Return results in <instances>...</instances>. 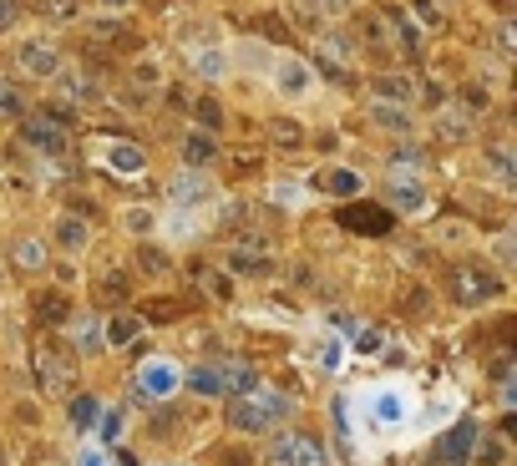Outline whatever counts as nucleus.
Here are the masks:
<instances>
[{"label": "nucleus", "instance_id": "1", "mask_svg": "<svg viewBox=\"0 0 517 466\" xmlns=\"http://www.w3.org/2000/svg\"><path fill=\"white\" fill-rule=\"evenodd\" d=\"M289 416H294V401L279 396V391H244V396H234V406H229V426L244 431V436L274 431V426L289 421Z\"/></svg>", "mask_w": 517, "mask_h": 466}, {"label": "nucleus", "instance_id": "2", "mask_svg": "<svg viewBox=\"0 0 517 466\" xmlns=\"http://www.w3.org/2000/svg\"><path fill=\"white\" fill-rule=\"evenodd\" d=\"M31 370H36V385L46 396H71L77 391V360H71V350H61V345H36Z\"/></svg>", "mask_w": 517, "mask_h": 466}, {"label": "nucleus", "instance_id": "3", "mask_svg": "<svg viewBox=\"0 0 517 466\" xmlns=\"http://www.w3.org/2000/svg\"><path fill=\"white\" fill-rule=\"evenodd\" d=\"M452 294H457V304H487V299H497L502 294V279L492 274V269H482V264H457L452 274Z\"/></svg>", "mask_w": 517, "mask_h": 466}, {"label": "nucleus", "instance_id": "4", "mask_svg": "<svg viewBox=\"0 0 517 466\" xmlns=\"http://www.w3.org/2000/svg\"><path fill=\"white\" fill-rule=\"evenodd\" d=\"M269 466H325V451L315 436H300V431H289L269 446Z\"/></svg>", "mask_w": 517, "mask_h": 466}, {"label": "nucleus", "instance_id": "5", "mask_svg": "<svg viewBox=\"0 0 517 466\" xmlns=\"http://www.w3.org/2000/svg\"><path fill=\"white\" fill-rule=\"evenodd\" d=\"M340 228H350V233H365V239H381V233H391L396 228V218L381 208V203H350V208H340Z\"/></svg>", "mask_w": 517, "mask_h": 466}, {"label": "nucleus", "instance_id": "6", "mask_svg": "<svg viewBox=\"0 0 517 466\" xmlns=\"http://www.w3.org/2000/svg\"><path fill=\"white\" fill-rule=\"evenodd\" d=\"M16 61H21L26 76H36V82H51V76L61 71V51H56L51 41H26V46L16 51Z\"/></svg>", "mask_w": 517, "mask_h": 466}, {"label": "nucleus", "instance_id": "7", "mask_svg": "<svg viewBox=\"0 0 517 466\" xmlns=\"http://www.w3.org/2000/svg\"><path fill=\"white\" fill-rule=\"evenodd\" d=\"M21 142L46 152V158H56V152H66V127H56L51 117H26L21 122Z\"/></svg>", "mask_w": 517, "mask_h": 466}, {"label": "nucleus", "instance_id": "8", "mask_svg": "<svg viewBox=\"0 0 517 466\" xmlns=\"http://www.w3.org/2000/svg\"><path fill=\"white\" fill-rule=\"evenodd\" d=\"M269 269H274V259L264 254V244H239V249H229V274L259 279V274H269Z\"/></svg>", "mask_w": 517, "mask_h": 466}, {"label": "nucleus", "instance_id": "9", "mask_svg": "<svg viewBox=\"0 0 517 466\" xmlns=\"http://www.w3.org/2000/svg\"><path fill=\"white\" fill-rule=\"evenodd\" d=\"M320 56H325V71H330V76H345V61L355 56V36L325 31V36H320Z\"/></svg>", "mask_w": 517, "mask_h": 466}, {"label": "nucleus", "instance_id": "10", "mask_svg": "<svg viewBox=\"0 0 517 466\" xmlns=\"http://www.w3.org/2000/svg\"><path fill=\"white\" fill-rule=\"evenodd\" d=\"M269 142H274L279 152H300V147H305V127L289 122V117H274V122H269Z\"/></svg>", "mask_w": 517, "mask_h": 466}, {"label": "nucleus", "instance_id": "11", "mask_svg": "<svg viewBox=\"0 0 517 466\" xmlns=\"http://www.w3.org/2000/svg\"><path fill=\"white\" fill-rule=\"evenodd\" d=\"M51 82H56V87L71 97V102H87V97H92V76H87L82 66H71V71H56Z\"/></svg>", "mask_w": 517, "mask_h": 466}, {"label": "nucleus", "instance_id": "12", "mask_svg": "<svg viewBox=\"0 0 517 466\" xmlns=\"http://www.w3.org/2000/svg\"><path fill=\"white\" fill-rule=\"evenodd\" d=\"M87 239H92V233H87V218H71V213H66V218L56 223V244H61V249L77 254V249H87Z\"/></svg>", "mask_w": 517, "mask_h": 466}, {"label": "nucleus", "instance_id": "13", "mask_svg": "<svg viewBox=\"0 0 517 466\" xmlns=\"http://www.w3.org/2000/svg\"><path fill=\"white\" fill-rule=\"evenodd\" d=\"M310 87V66L305 61H279V92L284 97H300Z\"/></svg>", "mask_w": 517, "mask_h": 466}, {"label": "nucleus", "instance_id": "14", "mask_svg": "<svg viewBox=\"0 0 517 466\" xmlns=\"http://www.w3.org/2000/svg\"><path fill=\"white\" fill-rule=\"evenodd\" d=\"M320 188H325V193H335V198H355L365 183H360V173H350V168H330V173L320 178Z\"/></svg>", "mask_w": 517, "mask_h": 466}, {"label": "nucleus", "instance_id": "15", "mask_svg": "<svg viewBox=\"0 0 517 466\" xmlns=\"http://www.w3.org/2000/svg\"><path fill=\"white\" fill-rule=\"evenodd\" d=\"M31 309H36V320H41V325H61V320H66V299H61V294H51V289H41V294L31 299Z\"/></svg>", "mask_w": 517, "mask_h": 466}, {"label": "nucleus", "instance_id": "16", "mask_svg": "<svg viewBox=\"0 0 517 466\" xmlns=\"http://www.w3.org/2000/svg\"><path fill=\"white\" fill-rule=\"evenodd\" d=\"M208 158H213V137H208V132H188V137H183V163H188V168H203Z\"/></svg>", "mask_w": 517, "mask_h": 466}, {"label": "nucleus", "instance_id": "17", "mask_svg": "<svg viewBox=\"0 0 517 466\" xmlns=\"http://www.w3.org/2000/svg\"><path fill=\"white\" fill-rule=\"evenodd\" d=\"M173 385H178V375H173L168 365H147V370H142V391H147V396H168Z\"/></svg>", "mask_w": 517, "mask_h": 466}, {"label": "nucleus", "instance_id": "18", "mask_svg": "<svg viewBox=\"0 0 517 466\" xmlns=\"http://www.w3.org/2000/svg\"><path fill=\"white\" fill-rule=\"evenodd\" d=\"M436 137L441 142H467V117L462 112H436Z\"/></svg>", "mask_w": 517, "mask_h": 466}, {"label": "nucleus", "instance_id": "19", "mask_svg": "<svg viewBox=\"0 0 517 466\" xmlns=\"http://www.w3.org/2000/svg\"><path fill=\"white\" fill-rule=\"evenodd\" d=\"M173 198H178V203H203V198H208V183H203L198 173H178Z\"/></svg>", "mask_w": 517, "mask_h": 466}, {"label": "nucleus", "instance_id": "20", "mask_svg": "<svg viewBox=\"0 0 517 466\" xmlns=\"http://www.w3.org/2000/svg\"><path fill=\"white\" fill-rule=\"evenodd\" d=\"M472 441H477V431H472V426H457V431H452L447 441L436 446V456H441V461H457V456H462V451H467Z\"/></svg>", "mask_w": 517, "mask_h": 466}, {"label": "nucleus", "instance_id": "21", "mask_svg": "<svg viewBox=\"0 0 517 466\" xmlns=\"http://www.w3.org/2000/svg\"><path fill=\"white\" fill-rule=\"evenodd\" d=\"M97 299H112V304H122V299H127V279H122L112 264H107V269H102V279H97Z\"/></svg>", "mask_w": 517, "mask_h": 466}, {"label": "nucleus", "instance_id": "22", "mask_svg": "<svg viewBox=\"0 0 517 466\" xmlns=\"http://www.w3.org/2000/svg\"><path fill=\"white\" fill-rule=\"evenodd\" d=\"M11 254H16V264H21V269H26V274H31V269H41V264H46V249H41V244H36V239H16V249H11Z\"/></svg>", "mask_w": 517, "mask_h": 466}, {"label": "nucleus", "instance_id": "23", "mask_svg": "<svg viewBox=\"0 0 517 466\" xmlns=\"http://www.w3.org/2000/svg\"><path fill=\"white\" fill-rule=\"evenodd\" d=\"M137 269L158 279V274H168V254H163V249H147V244H142V249H137Z\"/></svg>", "mask_w": 517, "mask_h": 466}, {"label": "nucleus", "instance_id": "24", "mask_svg": "<svg viewBox=\"0 0 517 466\" xmlns=\"http://www.w3.org/2000/svg\"><path fill=\"white\" fill-rule=\"evenodd\" d=\"M376 92L396 97V102H411V82H406V76H376Z\"/></svg>", "mask_w": 517, "mask_h": 466}, {"label": "nucleus", "instance_id": "25", "mask_svg": "<svg viewBox=\"0 0 517 466\" xmlns=\"http://www.w3.org/2000/svg\"><path fill=\"white\" fill-rule=\"evenodd\" d=\"M92 36H97V41H127V26H122L117 16H97V21H92Z\"/></svg>", "mask_w": 517, "mask_h": 466}, {"label": "nucleus", "instance_id": "26", "mask_svg": "<svg viewBox=\"0 0 517 466\" xmlns=\"http://www.w3.org/2000/svg\"><path fill=\"white\" fill-rule=\"evenodd\" d=\"M21 92L11 87V82H0V122H11V117H21Z\"/></svg>", "mask_w": 517, "mask_h": 466}, {"label": "nucleus", "instance_id": "27", "mask_svg": "<svg viewBox=\"0 0 517 466\" xmlns=\"http://www.w3.org/2000/svg\"><path fill=\"white\" fill-rule=\"evenodd\" d=\"M36 11L51 16V21H71L77 16V0H36Z\"/></svg>", "mask_w": 517, "mask_h": 466}, {"label": "nucleus", "instance_id": "28", "mask_svg": "<svg viewBox=\"0 0 517 466\" xmlns=\"http://www.w3.org/2000/svg\"><path fill=\"white\" fill-rule=\"evenodd\" d=\"M305 6H310V16H315V21H325V16H345V11L355 6V0H305Z\"/></svg>", "mask_w": 517, "mask_h": 466}, {"label": "nucleus", "instance_id": "29", "mask_svg": "<svg viewBox=\"0 0 517 466\" xmlns=\"http://www.w3.org/2000/svg\"><path fill=\"white\" fill-rule=\"evenodd\" d=\"M193 71H198V76H208V82H213V76H224V56H218V51H203V56L193 61Z\"/></svg>", "mask_w": 517, "mask_h": 466}, {"label": "nucleus", "instance_id": "30", "mask_svg": "<svg viewBox=\"0 0 517 466\" xmlns=\"http://www.w3.org/2000/svg\"><path fill=\"white\" fill-rule=\"evenodd\" d=\"M487 158H492V168L512 183V152H507V142H492V147H487Z\"/></svg>", "mask_w": 517, "mask_h": 466}, {"label": "nucleus", "instance_id": "31", "mask_svg": "<svg viewBox=\"0 0 517 466\" xmlns=\"http://www.w3.org/2000/svg\"><path fill=\"white\" fill-rule=\"evenodd\" d=\"M396 198H401V208H421V183L416 178H396Z\"/></svg>", "mask_w": 517, "mask_h": 466}, {"label": "nucleus", "instance_id": "32", "mask_svg": "<svg viewBox=\"0 0 517 466\" xmlns=\"http://www.w3.org/2000/svg\"><path fill=\"white\" fill-rule=\"evenodd\" d=\"M112 163H117L122 173H137V168H142V152H132L127 142H117V152H112Z\"/></svg>", "mask_w": 517, "mask_h": 466}, {"label": "nucleus", "instance_id": "33", "mask_svg": "<svg viewBox=\"0 0 517 466\" xmlns=\"http://www.w3.org/2000/svg\"><path fill=\"white\" fill-rule=\"evenodd\" d=\"M132 335H137V320H127V315H122V320H112V325H107V340H112V345H127V340H132Z\"/></svg>", "mask_w": 517, "mask_h": 466}, {"label": "nucleus", "instance_id": "34", "mask_svg": "<svg viewBox=\"0 0 517 466\" xmlns=\"http://www.w3.org/2000/svg\"><path fill=\"white\" fill-rule=\"evenodd\" d=\"M132 76H137V87H158V82H163L158 61H137V71H132Z\"/></svg>", "mask_w": 517, "mask_h": 466}, {"label": "nucleus", "instance_id": "35", "mask_svg": "<svg viewBox=\"0 0 517 466\" xmlns=\"http://www.w3.org/2000/svg\"><path fill=\"white\" fill-rule=\"evenodd\" d=\"M178 299H158V304H147V320H178Z\"/></svg>", "mask_w": 517, "mask_h": 466}, {"label": "nucleus", "instance_id": "36", "mask_svg": "<svg viewBox=\"0 0 517 466\" xmlns=\"http://www.w3.org/2000/svg\"><path fill=\"white\" fill-rule=\"evenodd\" d=\"M122 223H127L132 233H147V228H153V213H147V208H127V213H122Z\"/></svg>", "mask_w": 517, "mask_h": 466}, {"label": "nucleus", "instance_id": "37", "mask_svg": "<svg viewBox=\"0 0 517 466\" xmlns=\"http://www.w3.org/2000/svg\"><path fill=\"white\" fill-rule=\"evenodd\" d=\"M218 385H224V375H218V370H198L193 375V391H203V396H213Z\"/></svg>", "mask_w": 517, "mask_h": 466}, {"label": "nucleus", "instance_id": "38", "mask_svg": "<svg viewBox=\"0 0 517 466\" xmlns=\"http://www.w3.org/2000/svg\"><path fill=\"white\" fill-rule=\"evenodd\" d=\"M71 335H77V340H82V350H97V325H92L87 315H82L77 325H71Z\"/></svg>", "mask_w": 517, "mask_h": 466}, {"label": "nucleus", "instance_id": "39", "mask_svg": "<svg viewBox=\"0 0 517 466\" xmlns=\"http://www.w3.org/2000/svg\"><path fill=\"white\" fill-rule=\"evenodd\" d=\"M198 122H203V127H218V122H224V112H218V102H213V97H203V102H198Z\"/></svg>", "mask_w": 517, "mask_h": 466}, {"label": "nucleus", "instance_id": "40", "mask_svg": "<svg viewBox=\"0 0 517 466\" xmlns=\"http://www.w3.org/2000/svg\"><path fill=\"white\" fill-rule=\"evenodd\" d=\"M21 21V0H0V31H11Z\"/></svg>", "mask_w": 517, "mask_h": 466}, {"label": "nucleus", "instance_id": "41", "mask_svg": "<svg viewBox=\"0 0 517 466\" xmlns=\"http://www.w3.org/2000/svg\"><path fill=\"white\" fill-rule=\"evenodd\" d=\"M477 461L482 466H502V446L497 441H477Z\"/></svg>", "mask_w": 517, "mask_h": 466}, {"label": "nucleus", "instance_id": "42", "mask_svg": "<svg viewBox=\"0 0 517 466\" xmlns=\"http://www.w3.org/2000/svg\"><path fill=\"white\" fill-rule=\"evenodd\" d=\"M462 102H467L472 112H482V107H487V92H482V87H467V92H462Z\"/></svg>", "mask_w": 517, "mask_h": 466}, {"label": "nucleus", "instance_id": "43", "mask_svg": "<svg viewBox=\"0 0 517 466\" xmlns=\"http://www.w3.org/2000/svg\"><path fill=\"white\" fill-rule=\"evenodd\" d=\"M376 117H381V122H386V127H406V112H391V107H386V102H381V107H376Z\"/></svg>", "mask_w": 517, "mask_h": 466}, {"label": "nucleus", "instance_id": "44", "mask_svg": "<svg viewBox=\"0 0 517 466\" xmlns=\"http://www.w3.org/2000/svg\"><path fill=\"white\" fill-rule=\"evenodd\" d=\"M71 416H77V421H82V426H87V421H92V416H97V406H92V401H77V406H71Z\"/></svg>", "mask_w": 517, "mask_h": 466}, {"label": "nucleus", "instance_id": "45", "mask_svg": "<svg viewBox=\"0 0 517 466\" xmlns=\"http://www.w3.org/2000/svg\"><path fill=\"white\" fill-rule=\"evenodd\" d=\"M360 345H365V350L376 355V350H381V330H365V335H360Z\"/></svg>", "mask_w": 517, "mask_h": 466}, {"label": "nucleus", "instance_id": "46", "mask_svg": "<svg viewBox=\"0 0 517 466\" xmlns=\"http://www.w3.org/2000/svg\"><path fill=\"white\" fill-rule=\"evenodd\" d=\"M102 6H127V0H102Z\"/></svg>", "mask_w": 517, "mask_h": 466}]
</instances>
